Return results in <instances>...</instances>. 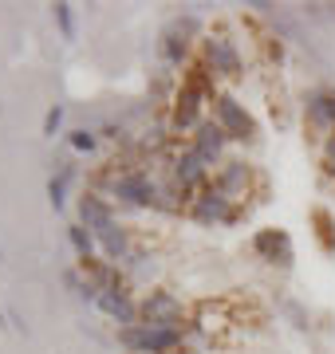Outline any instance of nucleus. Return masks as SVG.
<instances>
[{
	"label": "nucleus",
	"instance_id": "nucleus-1",
	"mask_svg": "<svg viewBox=\"0 0 335 354\" xmlns=\"http://www.w3.org/2000/svg\"><path fill=\"white\" fill-rule=\"evenodd\" d=\"M197 55H201V64L213 71L217 83H237V79H245V51H241V39L229 36L225 28H209L206 39L197 44Z\"/></svg>",
	"mask_w": 335,
	"mask_h": 354
},
{
	"label": "nucleus",
	"instance_id": "nucleus-2",
	"mask_svg": "<svg viewBox=\"0 0 335 354\" xmlns=\"http://www.w3.org/2000/svg\"><path fill=\"white\" fill-rule=\"evenodd\" d=\"M209 118H213L225 134H229L233 146H248V142H257V134H260L257 118L248 114V106L237 99L233 91H225V87L217 91V99L209 102Z\"/></svg>",
	"mask_w": 335,
	"mask_h": 354
},
{
	"label": "nucleus",
	"instance_id": "nucleus-3",
	"mask_svg": "<svg viewBox=\"0 0 335 354\" xmlns=\"http://www.w3.org/2000/svg\"><path fill=\"white\" fill-rule=\"evenodd\" d=\"M118 346L127 354H185V330H170V327H118Z\"/></svg>",
	"mask_w": 335,
	"mask_h": 354
},
{
	"label": "nucleus",
	"instance_id": "nucleus-4",
	"mask_svg": "<svg viewBox=\"0 0 335 354\" xmlns=\"http://www.w3.org/2000/svg\"><path fill=\"white\" fill-rule=\"evenodd\" d=\"M138 311L146 327H170V330H185L190 323V307L181 304V295H174L170 288L154 283L138 295Z\"/></svg>",
	"mask_w": 335,
	"mask_h": 354
},
{
	"label": "nucleus",
	"instance_id": "nucleus-5",
	"mask_svg": "<svg viewBox=\"0 0 335 354\" xmlns=\"http://www.w3.org/2000/svg\"><path fill=\"white\" fill-rule=\"evenodd\" d=\"M185 216L194 221V225L201 228H217V225H241L245 221V205L229 201L221 189H213V181H209L201 193H194L190 197V209H185Z\"/></svg>",
	"mask_w": 335,
	"mask_h": 354
},
{
	"label": "nucleus",
	"instance_id": "nucleus-6",
	"mask_svg": "<svg viewBox=\"0 0 335 354\" xmlns=\"http://www.w3.org/2000/svg\"><path fill=\"white\" fill-rule=\"evenodd\" d=\"M209 118V99L201 95V91H194V87H185V83H178V95H174V102L166 106V127H170V134L174 138H194V130L201 127Z\"/></svg>",
	"mask_w": 335,
	"mask_h": 354
},
{
	"label": "nucleus",
	"instance_id": "nucleus-7",
	"mask_svg": "<svg viewBox=\"0 0 335 354\" xmlns=\"http://www.w3.org/2000/svg\"><path fill=\"white\" fill-rule=\"evenodd\" d=\"M166 177L185 193V197H194V193H201L209 181H213V165L201 162V158L190 150V142H178L166 158Z\"/></svg>",
	"mask_w": 335,
	"mask_h": 354
},
{
	"label": "nucleus",
	"instance_id": "nucleus-8",
	"mask_svg": "<svg viewBox=\"0 0 335 354\" xmlns=\"http://www.w3.org/2000/svg\"><path fill=\"white\" fill-rule=\"evenodd\" d=\"M253 181H260L257 165L245 162V158H233V153L213 169V189H221L229 201H237V205H245L248 197H253Z\"/></svg>",
	"mask_w": 335,
	"mask_h": 354
},
{
	"label": "nucleus",
	"instance_id": "nucleus-9",
	"mask_svg": "<svg viewBox=\"0 0 335 354\" xmlns=\"http://www.w3.org/2000/svg\"><path fill=\"white\" fill-rule=\"evenodd\" d=\"M304 127L316 138L335 134V91L332 87H308L304 91Z\"/></svg>",
	"mask_w": 335,
	"mask_h": 354
},
{
	"label": "nucleus",
	"instance_id": "nucleus-10",
	"mask_svg": "<svg viewBox=\"0 0 335 354\" xmlns=\"http://www.w3.org/2000/svg\"><path fill=\"white\" fill-rule=\"evenodd\" d=\"M253 252L272 268H292V260H296L292 236H288L284 228H257V232H253Z\"/></svg>",
	"mask_w": 335,
	"mask_h": 354
},
{
	"label": "nucleus",
	"instance_id": "nucleus-11",
	"mask_svg": "<svg viewBox=\"0 0 335 354\" xmlns=\"http://www.w3.org/2000/svg\"><path fill=\"white\" fill-rule=\"evenodd\" d=\"M95 307H99V311H103L111 323H118V327H134V323H142V311H138V295H134V288L99 291Z\"/></svg>",
	"mask_w": 335,
	"mask_h": 354
},
{
	"label": "nucleus",
	"instance_id": "nucleus-12",
	"mask_svg": "<svg viewBox=\"0 0 335 354\" xmlns=\"http://www.w3.org/2000/svg\"><path fill=\"white\" fill-rule=\"evenodd\" d=\"M229 146H233L229 134H225V130L213 122V118H206V122L194 130V138H190V150H194L201 162H209L213 169H217V165L229 158Z\"/></svg>",
	"mask_w": 335,
	"mask_h": 354
},
{
	"label": "nucleus",
	"instance_id": "nucleus-13",
	"mask_svg": "<svg viewBox=\"0 0 335 354\" xmlns=\"http://www.w3.org/2000/svg\"><path fill=\"white\" fill-rule=\"evenodd\" d=\"M95 241H99V256L111 260V264H118V268L127 264L130 252L138 248L134 236H130V225H123V221H111L107 228H99V232H95Z\"/></svg>",
	"mask_w": 335,
	"mask_h": 354
},
{
	"label": "nucleus",
	"instance_id": "nucleus-14",
	"mask_svg": "<svg viewBox=\"0 0 335 354\" xmlns=\"http://www.w3.org/2000/svg\"><path fill=\"white\" fill-rule=\"evenodd\" d=\"M75 213H79V225L83 228L99 232V228H107L111 221H118V205L111 201V197H103V193L83 189V197L75 201Z\"/></svg>",
	"mask_w": 335,
	"mask_h": 354
},
{
	"label": "nucleus",
	"instance_id": "nucleus-15",
	"mask_svg": "<svg viewBox=\"0 0 335 354\" xmlns=\"http://www.w3.org/2000/svg\"><path fill=\"white\" fill-rule=\"evenodd\" d=\"M123 276H127L130 288H142V291L154 288L150 279L158 276V256H154V252H146V248H134V252H130V260L123 264Z\"/></svg>",
	"mask_w": 335,
	"mask_h": 354
},
{
	"label": "nucleus",
	"instance_id": "nucleus-16",
	"mask_svg": "<svg viewBox=\"0 0 335 354\" xmlns=\"http://www.w3.org/2000/svg\"><path fill=\"white\" fill-rule=\"evenodd\" d=\"M311 228H316V241H320V248L327 256H335V213L332 209H323V205H316L308 213Z\"/></svg>",
	"mask_w": 335,
	"mask_h": 354
},
{
	"label": "nucleus",
	"instance_id": "nucleus-17",
	"mask_svg": "<svg viewBox=\"0 0 335 354\" xmlns=\"http://www.w3.org/2000/svg\"><path fill=\"white\" fill-rule=\"evenodd\" d=\"M67 244H71V252L79 256V264H87V260L99 256V241H95V232L83 228L79 221H75V225H67Z\"/></svg>",
	"mask_w": 335,
	"mask_h": 354
},
{
	"label": "nucleus",
	"instance_id": "nucleus-18",
	"mask_svg": "<svg viewBox=\"0 0 335 354\" xmlns=\"http://www.w3.org/2000/svg\"><path fill=\"white\" fill-rule=\"evenodd\" d=\"M52 16H55V28H60V36H64V39H75L79 36V28H75V4L60 0V4H52Z\"/></svg>",
	"mask_w": 335,
	"mask_h": 354
},
{
	"label": "nucleus",
	"instance_id": "nucleus-19",
	"mask_svg": "<svg viewBox=\"0 0 335 354\" xmlns=\"http://www.w3.org/2000/svg\"><path fill=\"white\" fill-rule=\"evenodd\" d=\"M99 130H87V127H75V130H67V146L75 153H95L99 150Z\"/></svg>",
	"mask_w": 335,
	"mask_h": 354
},
{
	"label": "nucleus",
	"instance_id": "nucleus-20",
	"mask_svg": "<svg viewBox=\"0 0 335 354\" xmlns=\"http://www.w3.org/2000/svg\"><path fill=\"white\" fill-rule=\"evenodd\" d=\"M280 311L288 315V323H292L296 330H304V335L311 330V311L300 304V299H292V295H288V299H280Z\"/></svg>",
	"mask_w": 335,
	"mask_h": 354
},
{
	"label": "nucleus",
	"instance_id": "nucleus-21",
	"mask_svg": "<svg viewBox=\"0 0 335 354\" xmlns=\"http://www.w3.org/2000/svg\"><path fill=\"white\" fill-rule=\"evenodd\" d=\"M64 118H67V106L64 102H52L48 114H44V138H55V134L64 130Z\"/></svg>",
	"mask_w": 335,
	"mask_h": 354
},
{
	"label": "nucleus",
	"instance_id": "nucleus-22",
	"mask_svg": "<svg viewBox=\"0 0 335 354\" xmlns=\"http://www.w3.org/2000/svg\"><path fill=\"white\" fill-rule=\"evenodd\" d=\"M48 201H52L55 213H64L67 209V181L60 174H52V181H48Z\"/></svg>",
	"mask_w": 335,
	"mask_h": 354
},
{
	"label": "nucleus",
	"instance_id": "nucleus-23",
	"mask_svg": "<svg viewBox=\"0 0 335 354\" xmlns=\"http://www.w3.org/2000/svg\"><path fill=\"white\" fill-rule=\"evenodd\" d=\"M320 165H323V174H327V177H335V134H332V138H323V146H320Z\"/></svg>",
	"mask_w": 335,
	"mask_h": 354
},
{
	"label": "nucleus",
	"instance_id": "nucleus-24",
	"mask_svg": "<svg viewBox=\"0 0 335 354\" xmlns=\"http://www.w3.org/2000/svg\"><path fill=\"white\" fill-rule=\"evenodd\" d=\"M8 319H12V327H16V330H24V335H28V323H24L20 315H16V311H8Z\"/></svg>",
	"mask_w": 335,
	"mask_h": 354
},
{
	"label": "nucleus",
	"instance_id": "nucleus-25",
	"mask_svg": "<svg viewBox=\"0 0 335 354\" xmlns=\"http://www.w3.org/2000/svg\"><path fill=\"white\" fill-rule=\"evenodd\" d=\"M0 260H4V248H0Z\"/></svg>",
	"mask_w": 335,
	"mask_h": 354
}]
</instances>
